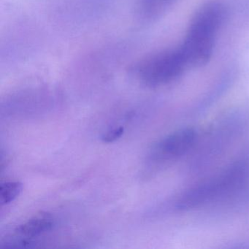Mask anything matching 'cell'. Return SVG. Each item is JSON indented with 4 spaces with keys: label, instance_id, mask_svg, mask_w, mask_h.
I'll list each match as a JSON object with an SVG mask.
<instances>
[{
    "label": "cell",
    "instance_id": "6da1fadb",
    "mask_svg": "<svg viewBox=\"0 0 249 249\" xmlns=\"http://www.w3.org/2000/svg\"><path fill=\"white\" fill-rule=\"evenodd\" d=\"M249 128V110L234 107L220 115L199 140L189 156L187 173L199 176L215 165Z\"/></svg>",
    "mask_w": 249,
    "mask_h": 249
},
{
    "label": "cell",
    "instance_id": "7a4b0ae2",
    "mask_svg": "<svg viewBox=\"0 0 249 249\" xmlns=\"http://www.w3.org/2000/svg\"><path fill=\"white\" fill-rule=\"evenodd\" d=\"M248 183L249 145L218 173L181 192L173 206L181 212L209 207Z\"/></svg>",
    "mask_w": 249,
    "mask_h": 249
},
{
    "label": "cell",
    "instance_id": "3957f363",
    "mask_svg": "<svg viewBox=\"0 0 249 249\" xmlns=\"http://www.w3.org/2000/svg\"><path fill=\"white\" fill-rule=\"evenodd\" d=\"M225 15V7L217 1L208 2L196 11L179 47L188 66H201L211 59Z\"/></svg>",
    "mask_w": 249,
    "mask_h": 249
},
{
    "label": "cell",
    "instance_id": "277c9868",
    "mask_svg": "<svg viewBox=\"0 0 249 249\" xmlns=\"http://www.w3.org/2000/svg\"><path fill=\"white\" fill-rule=\"evenodd\" d=\"M199 133L192 127L182 128L172 132L154 144L147 157L151 173H157L190 155L197 143Z\"/></svg>",
    "mask_w": 249,
    "mask_h": 249
},
{
    "label": "cell",
    "instance_id": "5b68a950",
    "mask_svg": "<svg viewBox=\"0 0 249 249\" xmlns=\"http://www.w3.org/2000/svg\"><path fill=\"white\" fill-rule=\"evenodd\" d=\"M187 66L180 48L150 56L138 68L141 82L151 88L162 87L177 79Z\"/></svg>",
    "mask_w": 249,
    "mask_h": 249
},
{
    "label": "cell",
    "instance_id": "8992f818",
    "mask_svg": "<svg viewBox=\"0 0 249 249\" xmlns=\"http://www.w3.org/2000/svg\"><path fill=\"white\" fill-rule=\"evenodd\" d=\"M176 0H141L138 5L139 18L146 21H154L161 17Z\"/></svg>",
    "mask_w": 249,
    "mask_h": 249
},
{
    "label": "cell",
    "instance_id": "52a82bcc",
    "mask_svg": "<svg viewBox=\"0 0 249 249\" xmlns=\"http://www.w3.org/2000/svg\"><path fill=\"white\" fill-rule=\"evenodd\" d=\"M52 218L49 215H38L17 227L16 232L21 236L33 237L49 231L53 227Z\"/></svg>",
    "mask_w": 249,
    "mask_h": 249
},
{
    "label": "cell",
    "instance_id": "ba28073f",
    "mask_svg": "<svg viewBox=\"0 0 249 249\" xmlns=\"http://www.w3.org/2000/svg\"><path fill=\"white\" fill-rule=\"evenodd\" d=\"M23 184L18 181L5 182L0 185V204L8 205L15 200L22 192Z\"/></svg>",
    "mask_w": 249,
    "mask_h": 249
},
{
    "label": "cell",
    "instance_id": "9c48e42d",
    "mask_svg": "<svg viewBox=\"0 0 249 249\" xmlns=\"http://www.w3.org/2000/svg\"><path fill=\"white\" fill-rule=\"evenodd\" d=\"M124 129L122 126L114 128L105 134L102 140L105 142H113L119 140L124 135Z\"/></svg>",
    "mask_w": 249,
    "mask_h": 249
}]
</instances>
